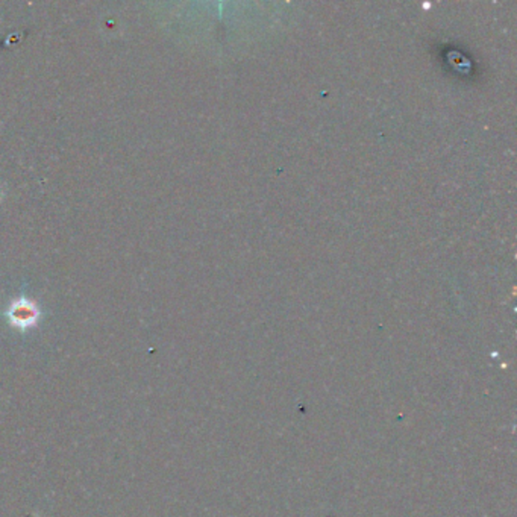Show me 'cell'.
<instances>
[{
  "label": "cell",
  "mask_w": 517,
  "mask_h": 517,
  "mask_svg": "<svg viewBox=\"0 0 517 517\" xmlns=\"http://www.w3.org/2000/svg\"><path fill=\"white\" fill-rule=\"evenodd\" d=\"M6 316L13 327L25 331L37 325L39 319V308L34 300L20 298L9 305Z\"/></svg>",
  "instance_id": "6da1fadb"
},
{
  "label": "cell",
  "mask_w": 517,
  "mask_h": 517,
  "mask_svg": "<svg viewBox=\"0 0 517 517\" xmlns=\"http://www.w3.org/2000/svg\"><path fill=\"white\" fill-rule=\"evenodd\" d=\"M4 197V191H2V188H0V199H2Z\"/></svg>",
  "instance_id": "7a4b0ae2"
}]
</instances>
